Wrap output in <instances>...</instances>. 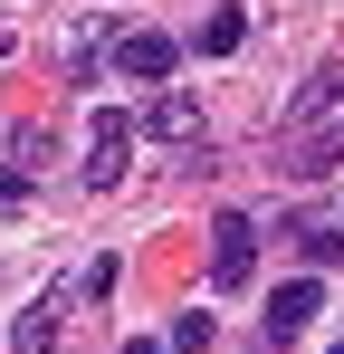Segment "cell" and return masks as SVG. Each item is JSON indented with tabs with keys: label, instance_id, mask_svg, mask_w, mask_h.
I'll return each mask as SVG.
<instances>
[{
	"label": "cell",
	"instance_id": "6da1fadb",
	"mask_svg": "<svg viewBox=\"0 0 344 354\" xmlns=\"http://www.w3.org/2000/svg\"><path fill=\"white\" fill-rule=\"evenodd\" d=\"M249 268H258V221L220 211L211 221V288H249Z\"/></svg>",
	"mask_w": 344,
	"mask_h": 354
},
{
	"label": "cell",
	"instance_id": "7a4b0ae2",
	"mask_svg": "<svg viewBox=\"0 0 344 354\" xmlns=\"http://www.w3.org/2000/svg\"><path fill=\"white\" fill-rule=\"evenodd\" d=\"M124 144H134V124L115 115V106H96V124H86V182H96V192L124 173Z\"/></svg>",
	"mask_w": 344,
	"mask_h": 354
},
{
	"label": "cell",
	"instance_id": "3957f363",
	"mask_svg": "<svg viewBox=\"0 0 344 354\" xmlns=\"http://www.w3.org/2000/svg\"><path fill=\"white\" fill-rule=\"evenodd\" d=\"M316 316H325V288H316V278H287L278 297H268V335H306V326H316Z\"/></svg>",
	"mask_w": 344,
	"mask_h": 354
},
{
	"label": "cell",
	"instance_id": "277c9868",
	"mask_svg": "<svg viewBox=\"0 0 344 354\" xmlns=\"http://www.w3.org/2000/svg\"><path fill=\"white\" fill-rule=\"evenodd\" d=\"M335 163H344V115H335V124H316V134H287V173H296V182L335 173Z\"/></svg>",
	"mask_w": 344,
	"mask_h": 354
},
{
	"label": "cell",
	"instance_id": "5b68a950",
	"mask_svg": "<svg viewBox=\"0 0 344 354\" xmlns=\"http://www.w3.org/2000/svg\"><path fill=\"white\" fill-rule=\"evenodd\" d=\"M172 58H182V48H172L163 29H134V39H124V48H115V67H124V77H134V86H163V77H172Z\"/></svg>",
	"mask_w": 344,
	"mask_h": 354
},
{
	"label": "cell",
	"instance_id": "8992f818",
	"mask_svg": "<svg viewBox=\"0 0 344 354\" xmlns=\"http://www.w3.org/2000/svg\"><path fill=\"white\" fill-rule=\"evenodd\" d=\"M344 106V67H316L306 86H296V106H287V134H306V124H325Z\"/></svg>",
	"mask_w": 344,
	"mask_h": 354
},
{
	"label": "cell",
	"instance_id": "52a82bcc",
	"mask_svg": "<svg viewBox=\"0 0 344 354\" xmlns=\"http://www.w3.org/2000/svg\"><path fill=\"white\" fill-rule=\"evenodd\" d=\"M144 134H163V144H201V106H191L182 86H163V96L144 106Z\"/></svg>",
	"mask_w": 344,
	"mask_h": 354
},
{
	"label": "cell",
	"instance_id": "ba28073f",
	"mask_svg": "<svg viewBox=\"0 0 344 354\" xmlns=\"http://www.w3.org/2000/svg\"><path fill=\"white\" fill-rule=\"evenodd\" d=\"M239 29H249L239 10H211V19H201V58H229V48H239Z\"/></svg>",
	"mask_w": 344,
	"mask_h": 354
},
{
	"label": "cell",
	"instance_id": "9c48e42d",
	"mask_svg": "<svg viewBox=\"0 0 344 354\" xmlns=\"http://www.w3.org/2000/svg\"><path fill=\"white\" fill-rule=\"evenodd\" d=\"M19 354H57V306H29L19 316Z\"/></svg>",
	"mask_w": 344,
	"mask_h": 354
},
{
	"label": "cell",
	"instance_id": "30bf717a",
	"mask_svg": "<svg viewBox=\"0 0 344 354\" xmlns=\"http://www.w3.org/2000/svg\"><path fill=\"white\" fill-rule=\"evenodd\" d=\"M211 335H220V326H211L201 306H191V316H172V354H201V345H211Z\"/></svg>",
	"mask_w": 344,
	"mask_h": 354
},
{
	"label": "cell",
	"instance_id": "8fae6325",
	"mask_svg": "<svg viewBox=\"0 0 344 354\" xmlns=\"http://www.w3.org/2000/svg\"><path fill=\"white\" fill-rule=\"evenodd\" d=\"M10 163H48V124H19L10 134Z\"/></svg>",
	"mask_w": 344,
	"mask_h": 354
},
{
	"label": "cell",
	"instance_id": "7c38bea8",
	"mask_svg": "<svg viewBox=\"0 0 344 354\" xmlns=\"http://www.w3.org/2000/svg\"><path fill=\"white\" fill-rule=\"evenodd\" d=\"M296 239H306V259H316V268H335V259H344V230H296Z\"/></svg>",
	"mask_w": 344,
	"mask_h": 354
},
{
	"label": "cell",
	"instance_id": "4fadbf2b",
	"mask_svg": "<svg viewBox=\"0 0 344 354\" xmlns=\"http://www.w3.org/2000/svg\"><path fill=\"white\" fill-rule=\"evenodd\" d=\"M0 211H29V173H0Z\"/></svg>",
	"mask_w": 344,
	"mask_h": 354
},
{
	"label": "cell",
	"instance_id": "5bb4252c",
	"mask_svg": "<svg viewBox=\"0 0 344 354\" xmlns=\"http://www.w3.org/2000/svg\"><path fill=\"white\" fill-rule=\"evenodd\" d=\"M124 354H172V335H163V345H153V335H124Z\"/></svg>",
	"mask_w": 344,
	"mask_h": 354
},
{
	"label": "cell",
	"instance_id": "9a60e30c",
	"mask_svg": "<svg viewBox=\"0 0 344 354\" xmlns=\"http://www.w3.org/2000/svg\"><path fill=\"white\" fill-rule=\"evenodd\" d=\"M335 354H344V345H335Z\"/></svg>",
	"mask_w": 344,
	"mask_h": 354
}]
</instances>
